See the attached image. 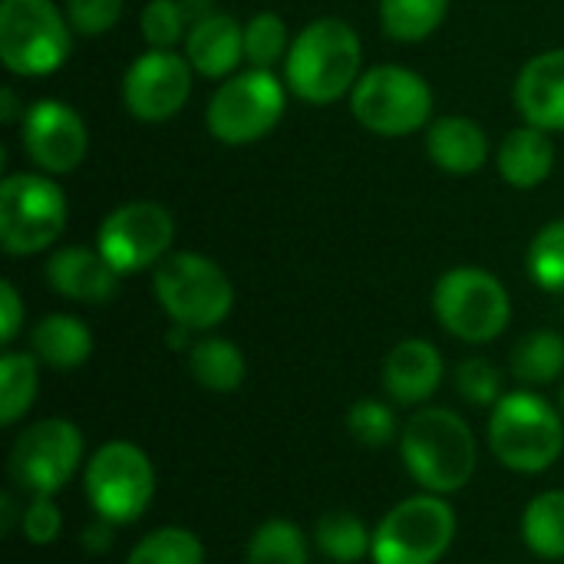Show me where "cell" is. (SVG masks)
Returning <instances> with one entry per match:
<instances>
[{
	"mask_svg": "<svg viewBox=\"0 0 564 564\" xmlns=\"http://www.w3.org/2000/svg\"><path fill=\"white\" fill-rule=\"evenodd\" d=\"M400 459L423 492L456 496L479 466L476 433L456 410L423 406L400 430Z\"/></svg>",
	"mask_w": 564,
	"mask_h": 564,
	"instance_id": "obj_1",
	"label": "cell"
},
{
	"mask_svg": "<svg viewBox=\"0 0 564 564\" xmlns=\"http://www.w3.org/2000/svg\"><path fill=\"white\" fill-rule=\"evenodd\" d=\"M364 76V46L340 17H317L291 40L284 59L288 89L311 106H330L354 93Z\"/></svg>",
	"mask_w": 564,
	"mask_h": 564,
	"instance_id": "obj_2",
	"label": "cell"
},
{
	"mask_svg": "<svg viewBox=\"0 0 564 564\" xmlns=\"http://www.w3.org/2000/svg\"><path fill=\"white\" fill-rule=\"evenodd\" d=\"M489 449L519 476H539L552 469L564 453L562 410L532 390L506 393L489 413Z\"/></svg>",
	"mask_w": 564,
	"mask_h": 564,
	"instance_id": "obj_3",
	"label": "cell"
},
{
	"mask_svg": "<svg viewBox=\"0 0 564 564\" xmlns=\"http://www.w3.org/2000/svg\"><path fill=\"white\" fill-rule=\"evenodd\" d=\"M152 291L169 321L185 330H212L235 307L231 278L198 251H172L152 271Z\"/></svg>",
	"mask_w": 564,
	"mask_h": 564,
	"instance_id": "obj_4",
	"label": "cell"
},
{
	"mask_svg": "<svg viewBox=\"0 0 564 564\" xmlns=\"http://www.w3.org/2000/svg\"><path fill=\"white\" fill-rule=\"evenodd\" d=\"M456 542V509L446 496L420 492L397 502L373 529V564H440Z\"/></svg>",
	"mask_w": 564,
	"mask_h": 564,
	"instance_id": "obj_5",
	"label": "cell"
},
{
	"mask_svg": "<svg viewBox=\"0 0 564 564\" xmlns=\"http://www.w3.org/2000/svg\"><path fill=\"white\" fill-rule=\"evenodd\" d=\"M83 489L93 516L122 529L139 522L152 506L155 466L135 443L112 440L89 456L83 469Z\"/></svg>",
	"mask_w": 564,
	"mask_h": 564,
	"instance_id": "obj_6",
	"label": "cell"
},
{
	"mask_svg": "<svg viewBox=\"0 0 564 564\" xmlns=\"http://www.w3.org/2000/svg\"><path fill=\"white\" fill-rule=\"evenodd\" d=\"M350 109L367 132L383 139H403L430 126L433 89L416 69L383 63L364 69L350 93Z\"/></svg>",
	"mask_w": 564,
	"mask_h": 564,
	"instance_id": "obj_7",
	"label": "cell"
},
{
	"mask_svg": "<svg viewBox=\"0 0 564 564\" xmlns=\"http://www.w3.org/2000/svg\"><path fill=\"white\" fill-rule=\"evenodd\" d=\"M433 311L446 334L463 344H492L512 321L506 284L486 268H449L433 288Z\"/></svg>",
	"mask_w": 564,
	"mask_h": 564,
	"instance_id": "obj_8",
	"label": "cell"
},
{
	"mask_svg": "<svg viewBox=\"0 0 564 564\" xmlns=\"http://www.w3.org/2000/svg\"><path fill=\"white\" fill-rule=\"evenodd\" d=\"M73 50L66 10L53 0H3L0 3V59L13 76H50Z\"/></svg>",
	"mask_w": 564,
	"mask_h": 564,
	"instance_id": "obj_9",
	"label": "cell"
},
{
	"mask_svg": "<svg viewBox=\"0 0 564 564\" xmlns=\"http://www.w3.org/2000/svg\"><path fill=\"white\" fill-rule=\"evenodd\" d=\"M288 83L271 69H245L218 83L208 99L205 126L225 145H251L264 139L284 116Z\"/></svg>",
	"mask_w": 564,
	"mask_h": 564,
	"instance_id": "obj_10",
	"label": "cell"
},
{
	"mask_svg": "<svg viewBox=\"0 0 564 564\" xmlns=\"http://www.w3.org/2000/svg\"><path fill=\"white\" fill-rule=\"evenodd\" d=\"M66 195L40 172H13L0 182V245L26 258L53 248L66 228Z\"/></svg>",
	"mask_w": 564,
	"mask_h": 564,
	"instance_id": "obj_11",
	"label": "cell"
},
{
	"mask_svg": "<svg viewBox=\"0 0 564 564\" xmlns=\"http://www.w3.org/2000/svg\"><path fill=\"white\" fill-rule=\"evenodd\" d=\"M83 430L63 416L30 423L10 446V479L26 496L63 492L83 466Z\"/></svg>",
	"mask_w": 564,
	"mask_h": 564,
	"instance_id": "obj_12",
	"label": "cell"
},
{
	"mask_svg": "<svg viewBox=\"0 0 564 564\" xmlns=\"http://www.w3.org/2000/svg\"><path fill=\"white\" fill-rule=\"evenodd\" d=\"M175 221L159 202H126L112 208L99 231L96 248L119 274H139L159 268L172 254Z\"/></svg>",
	"mask_w": 564,
	"mask_h": 564,
	"instance_id": "obj_13",
	"label": "cell"
},
{
	"mask_svg": "<svg viewBox=\"0 0 564 564\" xmlns=\"http://www.w3.org/2000/svg\"><path fill=\"white\" fill-rule=\"evenodd\" d=\"M192 63L175 50H145L122 76V102L142 122H165L192 96Z\"/></svg>",
	"mask_w": 564,
	"mask_h": 564,
	"instance_id": "obj_14",
	"label": "cell"
},
{
	"mask_svg": "<svg viewBox=\"0 0 564 564\" xmlns=\"http://www.w3.org/2000/svg\"><path fill=\"white\" fill-rule=\"evenodd\" d=\"M20 145L43 175H66L83 165L89 132L83 116L63 99H36L20 119Z\"/></svg>",
	"mask_w": 564,
	"mask_h": 564,
	"instance_id": "obj_15",
	"label": "cell"
},
{
	"mask_svg": "<svg viewBox=\"0 0 564 564\" xmlns=\"http://www.w3.org/2000/svg\"><path fill=\"white\" fill-rule=\"evenodd\" d=\"M43 278L66 301H76V304H106V301L116 297L122 274L99 254V248L69 245V248H59V251H53L46 258Z\"/></svg>",
	"mask_w": 564,
	"mask_h": 564,
	"instance_id": "obj_16",
	"label": "cell"
},
{
	"mask_svg": "<svg viewBox=\"0 0 564 564\" xmlns=\"http://www.w3.org/2000/svg\"><path fill=\"white\" fill-rule=\"evenodd\" d=\"M446 364L436 344L423 337L400 340L383 360V390L400 406H423L443 383Z\"/></svg>",
	"mask_w": 564,
	"mask_h": 564,
	"instance_id": "obj_17",
	"label": "cell"
},
{
	"mask_svg": "<svg viewBox=\"0 0 564 564\" xmlns=\"http://www.w3.org/2000/svg\"><path fill=\"white\" fill-rule=\"evenodd\" d=\"M516 109L529 126L564 132V46L532 56L519 69Z\"/></svg>",
	"mask_w": 564,
	"mask_h": 564,
	"instance_id": "obj_18",
	"label": "cell"
},
{
	"mask_svg": "<svg viewBox=\"0 0 564 564\" xmlns=\"http://www.w3.org/2000/svg\"><path fill=\"white\" fill-rule=\"evenodd\" d=\"M185 59L192 69L205 79H228L238 73V63L245 59V26L215 10L202 23H195L185 36Z\"/></svg>",
	"mask_w": 564,
	"mask_h": 564,
	"instance_id": "obj_19",
	"label": "cell"
},
{
	"mask_svg": "<svg viewBox=\"0 0 564 564\" xmlns=\"http://www.w3.org/2000/svg\"><path fill=\"white\" fill-rule=\"evenodd\" d=\"M426 155L449 175H473L489 162V135L466 116H443L426 126Z\"/></svg>",
	"mask_w": 564,
	"mask_h": 564,
	"instance_id": "obj_20",
	"label": "cell"
},
{
	"mask_svg": "<svg viewBox=\"0 0 564 564\" xmlns=\"http://www.w3.org/2000/svg\"><path fill=\"white\" fill-rule=\"evenodd\" d=\"M496 165H499V175L512 188H519V192L539 188L549 182V175L555 169V142L545 129L525 122L499 142Z\"/></svg>",
	"mask_w": 564,
	"mask_h": 564,
	"instance_id": "obj_21",
	"label": "cell"
},
{
	"mask_svg": "<svg viewBox=\"0 0 564 564\" xmlns=\"http://www.w3.org/2000/svg\"><path fill=\"white\" fill-rule=\"evenodd\" d=\"M30 354L50 370H76L93 357V334L73 314H46L30 330Z\"/></svg>",
	"mask_w": 564,
	"mask_h": 564,
	"instance_id": "obj_22",
	"label": "cell"
},
{
	"mask_svg": "<svg viewBox=\"0 0 564 564\" xmlns=\"http://www.w3.org/2000/svg\"><path fill=\"white\" fill-rule=\"evenodd\" d=\"M188 370L208 393H235L245 383L248 364L238 344L225 337H202L188 347Z\"/></svg>",
	"mask_w": 564,
	"mask_h": 564,
	"instance_id": "obj_23",
	"label": "cell"
},
{
	"mask_svg": "<svg viewBox=\"0 0 564 564\" xmlns=\"http://www.w3.org/2000/svg\"><path fill=\"white\" fill-rule=\"evenodd\" d=\"M311 542L324 558H330L334 564H357L370 558L373 532L367 529V522L357 512L334 509V512H324L317 519Z\"/></svg>",
	"mask_w": 564,
	"mask_h": 564,
	"instance_id": "obj_24",
	"label": "cell"
},
{
	"mask_svg": "<svg viewBox=\"0 0 564 564\" xmlns=\"http://www.w3.org/2000/svg\"><path fill=\"white\" fill-rule=\"evenodd\" d=\"M522 542L545 562H564V489L539 492L522 512Z\"/></svg>",
	"mask_w": 564,
	"mask_h": 564,
	"instance_id": "obj_25",
	"label": "cell"
},
{
	"mask_svg": "<svg viewBox=\"0 0 564 564\" xmlns=\"http://www.w3.org/2000/svg\"><path fill=\"white\" fill-rule=\"evenodd\" d=\"M512 377L525 387H549L564 373V337L558 330H532L525 334L512 357Z\"/></svg>",
	"mask_w": 564,
	"mask_h": 564,
	"instance_id": "obj_26",
	"label": "cell"
},
{
	"mask_svg": "<svg viewBox=\"0 0 564 564\" xmlns=\"http://www.w3.org/2000/svg\"><path fill=\"white\" fill-rule=\"evenodd\" d=\"M40 393V360L26 350L0 357V426H17Z\"/></svg>",
	"mask_w": 564,
	"mask_h": 564,
	"instance_id": "obj_27",
	"label": "cell"
},
{
	"mask_svg": "<svg viewBox=\"0 0 564 564\" xmlns=\"http://www.w3.org/2000/svg\"><path fill=\"white\" fill-rule=\"evenodd\" d=\"M245 564H311V539L288 519H268L251 532Z\"/></svg>",
	"mask_w": 564,
	"mask_h": 564,
	"instance_id": "obj_28",
	"label": "cell"
},
{
	"mask_svg": "<svg viewBox=\"0 0 564 564\" xmlns=\"http://www.w3.org/2000/svg\"><path fill=\"white\" fill-rule=\"evenodd\" d=\"M449 13V0H380V23L390 40L420 43L433 36Z\"/></svg>",
	"mask_w": 564,
	"mask_h": 564,
	"instance_id": "obj_29",
	"label": "cell"
},
{
	"mask_svg": "<svg viewBox=\"0 0 564 564\" xmlns=\"http://www.w3.org/2000/svg\"><path fill=\"white\" fill-rule=\"evenodd\" d=\"M126 564H205V545L182 525H162L132 545Z\"/></svg>",
	"mask_w": 564,
	"mask_h": 564,
	"instance_id": "obj_30",
	"label": "cell"
},
{
	"mask_svg": "<svg viewBox=\"0 0 564 564\" xmlns=\"http://www.w3.org/2000/svg\"><path fill=\"white\" fill-rule=\"evenodd\" d=\"M529 278L549 291V294H564V218L549 221L529 245L525 254Z\"/></svg>",
	"mask_w": 564,
	"mask_h": 564,
	"instance_id": "obj_31",
	"label": "cell"
},
{
	"mask_svg": "<svg viewBox=\"0 0 564 564\" xmlns=\"http://www.w3.org/2000/svg\"><path fill=\"white\" fill-rule=\"evenodd\" d=\"M288 50H291V33L281 13L264 10L245 23V59L254 69H271L274 63L288 59Z\"/></svg>",
	"mask_w": 564,
	"mask_h": 564,
	"instance_id": "obj_32",
	"label": "cell"
},
{
	"mask_svg": "<svg viewBox=\"0 0 564 564\" xmlns=\"http://www.w3.org/2000/svg\"><path fill=\"white\" fill-rule=\"evenodd\" d=\"M347 430H350V436H354L360 446H367V449H383V446H390V443L397 440L400 420H397L393 403L364 397V400H357V403L347 410Z\"/></svg>",
	"mask_w": 564,
	"mask_h": 564,
	"instance_id": "obj_33",
	"label": "cell"
},
{
	"mask_svg": "<svg viewBox=\"0 0 564 564\" xmlns=\"http://www.w3.org/2000/svg\"><path fill=\"white\" fill-rule=\"evenodd\" d=\"M456 390L469 406L492 410L506 393H502V373L489 357H466L456 367Z\"/></svg>",
	"mask_w": 564,
	"mask_h": 564,
	"instance_id": "obj_34",
	"label": "cell"
},
{
	"mask_svg": "<svg viewBox=\"0 0 564 564\" xmlns=\"http://www.w3.org/2000/svg\"><path fill=\"white\" fill-rule=\"evenodd\" d=\"M139 26L149 50H175V43L188 36V20L178 0H149L139 17Z\"/></svg>",
	"mask_w": 564,
	"mask_h": 564,
	"instance_id": "obj_35",
	"label": "cell"
},
{
	"mask_svg": "<svg viewBox=\"0 0 564 564\" xmlns=\"http://www.w3.org/2000/svg\"><path fill=\"white\" fill-rule=\"evenodd\" d=\"M20 532L36 549L53 545L63 532V512L56 506V496H30L20 516Z\"/></svg>",
	"mask_w": 564,
	"mask_h": 564,
	"instance_id": "obj_36",
	"label": "cell"
},
{
	"mask_svg": "<svg viewBox=\"0 0 564 564\" xmlns=\"http://www.w3.org/2000/svg\"><path fill=\"white\" fill-rule=\"evenodd\" d=\"M122 17V0H66V20L79 36H102Z\"/></svg>",
	"mask_w": 564,
	"mask_h": 564,
	"instance_id": "obj_37",
	"label": "cell"
},
{
	"mask_svg": "<svg viewBox=\"0 0 564 564\" xmlns=\"http://www.w3.org/2000/svg\"><path fill=\"white\" fill-rule=\"evenodd\" d=\"M23 327V301L10 281H0V344L10 347Z\"/></svg>",
	"mask_w": 564,
	"mask_h": 564,
	"instance_id": "obj_38",
	"label": "cell"
},
{
	"mask_svg": "<svg viewBox=\"0 0 564 564\" xmlns=\"http://www.w3.org/2000/svg\"><path fill=\"white\" fill-rule=\"evenodd\" d=\"M116 542V525L106 522V519H93L86 529H83V549L89 555H106Z\"/></svg>",
	"mask_w": 564,
	"mask_h": 564,
	"instance_id": "obj_39",
	"label": "cell"
},
{
	"mask_svg": "<svg viewBox=\"0 0 564 564\" xmlns=\"http://www.w3.org/2000/svg\"><path fill=\"white\" fill-rule=\"evenodd\" d=\"M20 516H23V509H17L13 492H10V489L0 492V532H3V535H10L13 529H20Z\"/></svg>",
	"mask_w": 564,
	"mask_h": 564,
	"instance_id": "obj_40",
	"label": "cell"
},
{
	"mask_svg": "<svg viewBox=\"0 0 564 564\" xmlns=\"http://www.w3.org/2000/svg\"><path fill=\"white\" fill-rule=\"evenodd\" d=\"M178 7H182V13H185V20H188V30H192L195 23H202L205 17L215 13V0H178Z\"/></svg>",
	"mask_w": 564,
	"mask_h": 564,
	"instance_id": "obj_41",
	"label": "cell"
},
{
	"mask_svg": "<svg viewBox=\"0 0 564 564\" xmlns=\"http://www.w3.org/2000/svg\"><path fill=\"white\" fill-rule=\"evenodd\" d=\"M23 112H26V109L17 106V93L7 86V89L0 93V119H3V122H17V119H23Z\"/></svg>",
	"mask_w": 564,
	"mask_h": 564,
	"instance_id": "obj_42",
	"label": "cell"
},
{
	"mask_svg": "<svg viewBox=\"0 0 564 564\" xmlns=\"http://www.w3.org/2000/svg\"><path fill=\"white\" fill-rule=\"evenodd\" d=\"M558 410H562V416H564V383H562V390H558Z\"/></svg>",
	"mask_w": 564,
	"mask_h": 564,
	"instance_id": "obj_43",
	"label": "cell"
},
{
	"mask_svg": "<svg viewBox=\"0 0 564 564\" xmlns=\"http://www.w3.org/2000/svg\"><path fill=\"white\" fill-rule=\"evenodd\" d=\"M562 564H564V562H562Z\"/></svg>",
	"mask_w": 564,
	"mask_h": 564,
	"instance_id": "obj_44",
	"label": "cell"
}]
</instances>
